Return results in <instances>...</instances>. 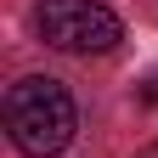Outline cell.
<instances>
[{"label": "cell", "instance_id": "obj_1", "mask_svg": "<svg viewBox=\"0 0 158 158\" xmlns=\"http://www.w3.org/2000/svg\"><path fill=\"white\" fill-rule=\"evenodd\" d=\"M79 130V107L62 79L28 73L6 90V135L23 158H56Z\"/></svg>", "mask_w": 158, "mask_h": 158}, {"label": "cell", "instance_id": "obj_3", "mask_svg": "<svg viewBox=\"0 0 158 158\" xmlns=\"http://www.w3.org/2000/svg\"><path fill=\"white\" fill-rule=\"evenodd\" d=\"M135 158H158V141H152V147H141V152H135Z\"/></svg>", "mask_w": 158, "mask_h": 158}, {"label": "cell", "instance_id": "obj_2", "mask_svg": "<svg viewBox=\"0 0 158 158\" xmlns=\"http://www.w3.org/2000/svg\"><path fill=\"white\" fill-rule=\"evenodd\" d=\"M34 28L45 45L68 51V56H90V51H113L124 40V23L102 6V0H40Z\"/></svg>", "mask_w": 158, "mask_h": 158}]
</instances>
